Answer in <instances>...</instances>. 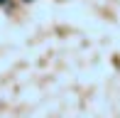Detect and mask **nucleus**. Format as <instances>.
Returning <instances> with one entry per match:
<instances>
[{
    "label": "nucleus",
    "mask_w": 120,
    "mask_h": 118,
    "mask_svg": "<svg viewBox=\"0 0 120 118\" xmlns=\"http://www.w3.org/2000/svg\"><path fill=\"white\" fill-rule=\"evenodd\" d=\"M5 3H8V0H0V5H5Z\"/></svg>",
    "instance_id": "obj_1"
},
{
    "label": "nucleus",
    "mask_w": 120,
    "mask_h": 118,
    "mask_svg": "<svg viewBox=\"0 0 120 118\" xmlns=\"http://www.w3.org/2000/svg\"><path fill=\"white\" fill-rule=\"evenodd\" d=\"M25 3H32V0H25Z\"/></svg>",
    "instance_id": "obj_2"
}]
</instances>
